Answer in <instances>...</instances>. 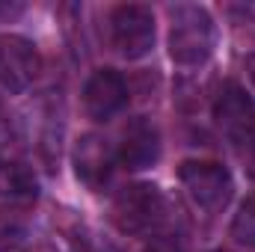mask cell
<instances>
[{
    "mask_svg": "<svg viewBox=\"0 0 255 252\" xmlns=\"http://www.w3.org/2000/svg\"><path fill=\"white\" fill-rule=\"evenodd\" d=\"M214 51V21L202 6L172 9L169 57L178 65H202Z\"/></svg>",
    "mask_w": 255,
    "mask_h": 252,
    "instance_id": "6da1fadb",
    "label": "cell"
},
{
    "mask_svg": "<svg viewBox=\"0 0 255 252\" xmlns=\"http://www.w3.org/2000/svg\"><path fill=\"white\" fill-rule=\"evenodd\" d=\"M166 214V202L154 184H130L125 187L110 208V220L125 235H142L154 229Z\"/></svg>",
    "mask_w": 255,
    "mask_h": 252,
    "instance_id": "7a4b0ae2",
    "label": "cell"
},
{
    "mask_svg": "<svg viewBox=\"0 0 255 252\" xmlns=\"http://www.w3.org/2000/svg\"><path fill=\"white\" fill-rule=\"evenodd\" d=\"M178 178L187 190L193 202L202 208V211H223L232 199V190H235V181L229 175V169L223 163H214V160H187L181 163L178 169Z\"/></svg>",
    "mask_w": 255,
    "mask_h": 252,
    "instance_id": "3957f363",
    "label": "cell"
},
{
    "mask_svg": "<svg viewBox=\"0 0 255 252\" xmlns=\"http://www.w3.org/2000/svg\"><path fill=\"white\" fill-rule=\"evenodd\" d=\"M110 42L125 60H139L154 48V15L148 6L128 3L110 15Z\"/></svg>",
    "mask_w": 255,
    "mask_h": 252,
    "instance_id": "277c9868",
    "label": "cell"
},
{
    "mask_svg": "<svg viewBox=\"0 0 255 252\" xmlns=\"http://www.w3.org/2000/svg\"><path fill=\"white\" fill-rule=\"evenodd\" d=\"M214 119L229 139H235L241 145L255 139V104L238 83H226L220 89V95L214 101Z\"/></svg>",
    "mask_w": 255,
    "mask_h": 252,
    "instance_id": "5b68a950",
    "label": "cell"
},
{
    "mask_svg": "<svg viewBox=\"0 0 255 252\" xmlns=\"http://www.w3.org/2000/svg\"><path fill=\"white\" fill-rule=\"evenodd\" d=\"M42 71V60L33 42L21 36H0V86L24 92Z\"/></svg>",
    "mask_w": 255,
    "mask_h": 252,
    "instance_id": "8992f818",
    "label": "cell"
},
{
    "mask_svg": "<svg viewBox=\"0 0 255 252\" xmlns=\"http://www.w3.org/2000/svg\"><path fill=\"white\" fill-rule=\"evenodd\" d=\"M125 104H128V86L116 71L101 68V71H95L86 80V86H83V107H86V113L92 119L104 122V119L116 116Z\"/></svg>",
    "mask_w": 255,
    "mask_h": 252,
    "instance_id": "52a82bcc",
    "label": "cell"
},
{
    "mask_svg": "<svg viewBox=\"0 0 255 252\" xmlns=\"http://www.w3.org/2000/svg\"><path fill=\"white\" fill-rule=\"evenodd\" d=\"M74 172L89 190H101L110 181L113 157H110V148L101 136L86 133V136L77 139V145H74Z\"/></svg>",
    "mask_w": 255,
    "mask_h": 252,
    "instance_id": "ba28073f",
    "label": "cell"
},
{
    "mask_svg": "<svg viewBox=\"0 0 255 252\" xmlns=\"http://www.w3.org/2000/svg\"><path fill=\"white\" fill-rule=\"evenodd\" d=\"M160 157V133L145 119H133L122 133L119 142V160L128 169H148Z\"/></svg>",
    "mask_w": 255,
    "mask_h": 252,
    "instance_id": "9c48e42d",
    "label": "cell"
},
{
    "mask_svg": "<svg viewBox=\"0 0 255 252\" xmlns=\"http://www.w3.org/2000/svg\"><path fill=\"white\" fill-rule=\"evenodd\" d=\"M0 196L9 202L36 199V178L18 160H0Z\"/></svg>",
    "mask_w": 255,
    "mask_h": 252,
    "instance_id": "30bf717a",
    "label": "cell"
},
{
    "mask_svg": "<svg viewBox=\"0 0 255 252\" xmlns=\"http://www.w3.org/2000/svg\"><path fill=\"white\" fill-rule=\"evenodd\" d=\"M232 238L244 247H255V193L244 199L241 211L232 220Z\"/></svg>",
    "mask_w": 255,
    "mask_h": 252,
    "instance_id": "8fae6325",
    "label": "cell"
},
{
    "mask_svg": "<svg viewBox=\"0 0 255 252\" xmlns=\"http://www.w3.org/2000/svg\"><path fill=\"white\" fill-rule=\"evenodd\" d=\"M24 229L21 226H0V252H21Z\"/></svg>",
    "mask_w": 255,
    "mask_h": 252,
    "instance_id": "7c38bea8",
    "label": "cell"
},
{
    "mask_svg": "<svg viewBox=\"0 0 255 252\" xmlns=\"http://www.w3.org/2000/svg\"><path fill=\"white\" fill-rule=\"evenodd\" d=\"M142 252H181V247L175 244V241H169V238H154V241H148Z\"/></svg>",
    "mask_w": 255,
    "mask_h": 252,
    "instance_id": "4fadbf2b",
    "label": "cell"
},
{
    "mask_svg": "<svg viewBox=\"0 0 255 252\" xmlns=\"http://www.w3.org/2000/svg\"><path fill=\"white\" fill-rule=\"evenodd\" d=\"M21 12H24V6H9V3H0V24H6V21L18 18Z\"/></svg>",
    "mask_w": 255,
    "mask_h": 252,
    "instance_id": "5bb4252c",
    "label": "cell"
},
{
    "mask_svg": "<svg viewBox=\"0 0 255 252\" xmlns=\"http://www.w3.org/2000/svg\"><path fill=\"white\" fill-rule=\"evenodd\" d=\"M244 65H247V74H250V80H253V86H255V54H250Z\"/></svg>",
    "mask_w": 255,
    "mask_h": 252,
    "instance_id": "9a60e30c",
    "label": "cell"
}]
</instances>
